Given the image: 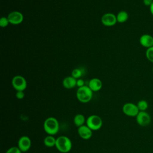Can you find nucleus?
I'll return each instance as SVG.
<instances>
[{"label": "nucleus", "mask_w": 153, "mask_h": 153, "mask_svg": "<svg viewBox=\"0 0 153 153\" xmlns=\"http://www.w3.org/2000/svg\"><path fill=\"white\" fill-rule=\"evenodd\" d=\"M24 91H17L16 93V97L18 99H23L25 97Z\"/></svg>", "instance_id": "obj_23"}, {"label": "nucleus", "mask_w": 153, "mask_h": 153, "mask_svg": "<svg viewBox=\"0 0 153 153\" xmlns=\"http://www.w3.org/2000/svg\"><path fill=\"white\" fill-rule=\"evenodd\" d=\"M152 72H153V66H152Z\"/></svg>", "instance_id": "obj_27"}, {"label": "nucleus", "mask_w": 153, "mask_h": 153, "mask_svg": "<svg viewBox=\"0 0 153 153\" xmlns=\"http://www.w3.org/2000/svg\"><path fill=\"white\" fill-rule=\"evenodd\" d=\"M7 18L9 23L13 25H17L22 23L24 20L23 14L19 11H13L10 12Z\"/></svg>", "instance_id": "obj_8"}, {"label": "nucleus", "mask_w": 153, "mask_h": 153, "mask_svg": "<svg viewBox=\"0 0 153 153\" xmlns=\"http://www.w3.org/2000/svg\"><path fill=\"white\" fill-rule=\"evenodd\" d=\"M44 131L49 135H55L59 130V123L58 120L53 117L46 118L43 124Z\"/></svg>", "instance_id": "obj_1"}, {"label": "nucleus", "mask_w": 153, "mask_h": 153, "mask_svg": "<svg viewBox=\"0 0 153 153\" xmlns=\"http://www.w3.org/2000/svg\"><path fill=\"white\" fill-rule=\"evenodd\" d=\"M145 56L148 61L153 63V47L146 49L145 52Z\"/></svg>", "instance_id": "obj_20"}, {"label": "nucleus", "mask_w": 153, "mask_h": 153, "mask_svg": "<svg viewBox=\"0 0 153 153\" xmlns=\"http://www.w3.org/2000/svg\"><path fill=\"white\" fill-rule=\"evenodd\" d=\"M122 111L126 115L130 117H136L139 112L137 105L131 102L126 103L123 106Z\"/></svg>", "instance_id": "obj_6"}, {"label": "nucleus", "mask_w": 153, "mask_h": 153, "mask_svg": "<svg viewBox=\"0 0 153 153\" xmlns=\"http://www.w3.org/2000/svg\"><path fill=\"white\" fill-rule=\"evenodd\" d=\"M74 123L75 126L79 127L86 123V120L84 115L81 114H78L75 115L74 118Z\"/></svg>", "instance_id": "obj_15"}, {"label": "nucleus", "mask_w": 153, "mask_h": 153, "mask_svg": "<svg viewBox=\"0 0 153 153\" xmlns=\"http://www.w3.org/2000/svg\"><path fill=\"white\" fill-rule=\"evenodd\" d=\"M56 148L62 153L69 152L72 147L71 139L66 136H60L56 138Z\"/></svg>", "instance_id": "obj_2"}, {"label": "nucleus", "mask_w": 153, "mask_h": 153, "mask_svg": "<svg viewBox=\"0 0 153 153\" xmlns=\"http://www.w3.org/2000/svg\"><path fill=\"white\" fill-rule=\"evenodd\" d=\"M84 84H85V83H84V81L82 79L79 78V79H76V86H77L78 88L85 85Z\"/></svg>", "instance_id": "obj_24"}, {"label": "nucleus", "mask_w": 153, "mask_h": 153, "mask_svg": "<svg viewBox=\"0 0 153 153\" xmlns=\"http://www.w3.org/2000/svg\"><path fill=\"white\" fill-rule=\"evenodd\" d=\"M117 20L118 23H123L127 22L128 19V14L126 11H120L116 15Z\"/></svg>", "instance_id": "obj_17"}, {"label": "nucleus", "mask_w": 153, "mask_h": 153, "mask_svg": "<svg viewBox=\"0 0 153 153\" xmlns=\"http://www.w3.org/2000/svg\"><path fill=\"white\" fill-rule=\"evenodd\" d=\"M43 142L45 146H46L47 147H49V148L53 147V146H55L56 145V139L54 137V136L48 134V136H47L44 139Z\"/></svg>", "instance_id": "obj_16"}, {"label": "nucleus", "mask_w": 153, "mask_h": 153, "mask_svg": "<svg viewBox=\"0 0 153 153\" xmlns=\"http://www.w3.org/2000/svg\"><path fill=\"white\" fill-rule=\"evenodd\" d=\"M137 108L139 110V111H146V109L148 108V103L146 100L142 99L140 100L137 103Z\"/></svg>", "instance_id": "obj_18"}, {"label": "nucleus", "mask_w": 153, "mask_h": 153, "mask_svg": "<svg viewBox=\"0 0 153 153\" xmlns=\"http://www.w3.org/2000/svg\"><path fill=\"white\" fill-rule=\"evenodd\" d=\"M139 43L143 47L146 49L153 47V36L151 35L145 33L140 36Z\"/></svg>", "instance_id": "obj_12"}, {"label": "nucleus", "mask_w": 153, "mask_h": 153, "mask_svg": "<svg viewBox=\"0 0 153 153\" xmlns=\"http://www.w3.org/2000/svg\"><path fill=\"white\" fill-rule=\"evenodd\" d=\"M102 82L100 79L93 78L89 81L88 86L93 91H99L102 88Z\"/></svg>", "instance_id": "obj_13"}, {"label": "nucleus", "mask_w": 153, "mask_h": 153, "mask_svg": "<svg viewBox=\"0 0 153 153\" xmlns=\"http://www.w3.org/2000/svg\"><path fill=\"white\" fill-rule=\"evenodd\" d=\"M152 2H153V0H143V3L145 6L149 7Z\"/></svg>", "instance_id": "obj_25"}, {"label": "nucleus", "mask_w": 153, "mask_h": 153, "mask_svg": "<svg viewBox=\"0 0 153 153\" xmlns=\"http://www.w3.org/2000/svg\"><path fill=\"white\" fill-rule=\"evenodd\" d=\"M103 124V121L97 115H91L86 119V125L93 131L99 130Z\"/></svg>", "instance_id": "obj_4"}, {"label": "nucleus", "mask_w": 153, "mask_h": 153, "mask_svg": "<svg viewBox=\"0 0 153 153\" xmlns=\"http://www.w3.org/2000/svg\"><path fill=\"white\" fill-rule=\"evenodd\" d=\"M9 21H8V19L7 17H2L1 19H0V26L1 27H7L8 24H9Z\"/></svg>", "instance_id": "obj_21"}, {"label": "nucleus", "mask_w": 153, "mask_h": 153, "mask_svg": "<svg viewBox=\"0 0 153 153\" xmlns=\"http://www.w3.org/2000/svg\"><path fill=\"white\" fill-rule=\"evenodd\" d=\"M22 152L18 146H12L7 149L5 153H22Z\"/></svg>", "instance_id": "obj_22"}, {"label": "nucleus", "mask_w": 153, "mask_h": 153, "mask_svg": "<svg viewBox=\"0 0 153 153\" xmlns=\"http://www.w3.org/2000/svg\"><path fill=\"white\" fill-rule=\"evenodd\" d=\"M136 120L138 125L142 127H146L150 124L151 118L146 111H139L136 117Z\"/></svg>", "instance_id": "obj_7"}, {"label": "nucleus", "mask_w": 153, "mask_h": 153, "mask_svg": "<svg viewBox=\"0 0 153 153\" xmlns=\"http://www.w3.org/2000/svg\"><path fill=\"white\" fill-rule=\"evenodd\" d=\"M149 11L151 13V14H152V16H153V2L152 3V4L149 7Z\"/></svg>", "instance_id": "obj_26"}, {"label": "nucleus", "mask_w": 153, "mask_h": 153, "mask_svg": "<svg viewBox=\"0 0 153 153\" xmlns=\"http://www.w3.org/2000/svg\"><path fill=\"white\" fill-rule=\"evenodd\" d=\"M82 75V71L79 68H75L71 72V76L74 78L78 79Z\"/></svg>", "instance_id": "obj_19"}, {"label": "nucleus", "mask_w": 153, "mask_h": 153, "mask_svg": "<svg viewBox=\"0 0 153 153\" xmlns=\"http://www.w3.org/2000/svg\"><path fill=\"white\" fill-rule=\"evenodd\" d=\"M78 133L81 138L84 140L90 139L93 134L91 130L86 124H84L79 127H78Z\"/></svg>", "instance_id": "obj_11"}, {"label": "nucleus", "mask_w": 153, "mask_h": 153, "mask_svg": "<svg viewBox=\"0 0 153 153\" xmlns=\"http://www.w3.org/2000/svg\"><path fill=\"white\" fill-rule=\"evenodd\" d=\"M101 22L105 26H113L117 23V16L113 13H105L102 16Z\"/></svg>", "instance_id": "obj_9"}, {"label": "nucleus", "mask_w": 153, "mask_h": 153, "mask_svg": "<svg viewBox=\"0 0 153 153\" xmlns=\"http://www.w3.org/2000/svg\"><path fill=\"white\" fill-rule=\"evenodd\" d=\"M93 91L88 85H84L78 88L76 93L77 99L81 103L89 102L93 97Z\"/></svg>", "instance_id": "obj_3"}, {"label": "nucleus", "mask_w": 153, "mask_h": 153, "mask_svg": "<svg viewBox=\"0 0 153 153\" xmlns=\"http://www.w3.org/2000/svg\"><path fill=\"white\" fill-rule=\"evenodd\" d=\"M13 87L16 91H25L27 87V81L22 75H16L11 80Z\"/></svg>", "instance_id": "obj_5"}, {"label": "nucleus", "mask_w": 153, "mask_h": 153, "mask_svg": "<svg viewBox=\"0 0 153 153\" xmlns=\"http://www.w3.org/2000/svg\"><path fill=\"white\" fill-rule=\"evenodd\" d=\"M32 142L29 137L23 136L20 137L18 140L17 146L22 152H26L29 150L31 147Z\"/></svg>", "instance_id": "obj_10"}, {"label": "nucleus", "mask_w": 153, "mask_h": 153, "mask_svg": "<svg viewBox=\"0 0 153 153\" xmlns=\"http://www.w3.org/2000/svg\"><path fill=\"white\" fill-rule=\"evenodd\" d=\"M62 85L66 89H72L76 86V79L72 76H66L63 79Z\"/></svg>", "instance_id": "obj_14"}]
</instances>
